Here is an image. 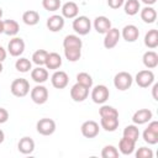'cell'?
I'll list each match as a JSON object with an SVG mask.
<instances>
[{"mask_svg": "<svg viewBox=\"0 0 158 158\" xmlns=\"http://www.w3.org/2000/svg\"><path fill=\"white\" fill-rule=\"evenodd\" d=\"M64 17L62 15H52L47 19V28L51 31V32H59L60 30H63L64 27Z\"/></svg>", "mask_w": 158, "mask_h": 158, "instance_id": "cell-14", "label": "cell"}, {"mask_svg": "<svg viewBox=\"0 0 158 158\" xmlns=\"http://www.w3.org/2000/svg\"><path fill=\"white\" fill-rule=\"evenodd\" d=\"M80 131H81V135L85 137V138H94L99 135V123L96 121H93V120H88L85 122L81 123V127H80Z\"/></svg>", "mask_w": 158, "mask_h": 158, "instance_id": "cell-9", "label": "cell"}, {"mask_svg": "<svg viewBox=\"0 0 158 158\" xmlns=\"http://www.w3.org/2000/svg\"><path fill=\"white\" fill-rule=\"evenodd\" d=\"M83 47V41L77 35H67L63 40V48H80Z\"/></svg>", "mask_w": 158, "mask_h": 158, "instance_id": "cell-27", "label": "cell"}, {"mask_svg": "<svg viewBox=\"0 0 158 158\" xmlns=\"http://www.w3.org/2000/svg\"><path fill=\"white\" fill-rule=\"evenodd\" d=\"M122 135H123V137H127V138L137 142L138 138H139V130H138V127L136 125H128V126H126L123 128Z\"/></svg>", "mask_w": 158, "mask_h": 158, "instance_id": "cell-32", "label": "cell"}, {"mask_svg": "<svg viewBox=\"0 0 158 158\" xmlns=\"http://www.w3.org/2000/svg\"><path fill=\"white\" fill-rule=\"evenodd\" d=\"M2 72V62H0V73Z\"/></svg>", "mask_w": 158, "mask_h": 158, "instance_id": "cell-48", "label": "cell"}, {"mask_svg": "<svg viewBox=\"0 0 158 158\" xmlns=\"http://www.w3.org/2000/svg\"><path fill=\"white\" fill-rule=\"evenodd\" d=\"M142 62L147 69H154L158 65V54L154 51H147L142 57Z\"/></svg>", "mask_w": 158, "mask_h": 158, "instance_id": "cell-24", "label": "cell"}, {"mask_svg": "<svg viewBox=\"0 0 158 158\" xmlns=\"http://www.w3.org/2000/svg\"><path fill=\"white\" fill-rule=\"evenodd\" d=\"M0 33H4V21L0 19Z\"/></svg>", "mask_w": 158, "mask_h": 158, "instance_id": "cell-46", "label": "cell"}, {"mask_svg": "<svg viewBox=\"0 0 158 158\" xmlns=\"http://www.w3.org/2000/svg\"><path fill=\"white\" fill-rule=\"evenodd\" d=\"M36 128H37V132L40 135H42V136H51L56 131V122L52 118L43 117V118L37 121Z\"/></svg>", "mask_w": 158, "mask_h": 158, "instance_id": "cell-5", "label": "cell"}, {"mask_svg": "<svg viewBox=\"0 0 158 158\" xmlns=\"http://www.w3.org/2000/svg\"><path fill=\"white\" fill-rule=\"evenodd\" d=\"M77 83L86 86V88H91L93 86V78L89 73H85V72H80L77 74Z\"/></svg>", "mask_w": 158, "mask_h": 158, "instance_id": "cell-35", "label": "cell"}, {"mask_svg": "<svg viewBox=\"0 0 158 158\" xmlns=\"http://www.w3.org/2000/svg\"><path fill=\"white\" fill-rule=\"evenodd\" d=\"M139 15L142 21L146 23H153L157 20V11L152 6H146L142 10H139Z\"/></svg>", "mask_w": 158, "mask_h": 158, "instance_id": "cell-26", "label": "cell"}, {"mask_svg": "<svg viewBox=\"0 0 158 158\" xmlns=\"http://www.w3.org/2000/svg\"><path fill=\"white\" fill-rule=\"evenodd\" d=\"M51 83L56 89H64L69 83V77L63 70H56L51 77Z\"/></svg>", "mask_w": 158, "mask_h": 158, "instance_id": "cell-13", "label": "cell"}, {"mask_svg": "<svg viewBox=\"0 0 158 158\" xmlns=\"http://www.w3.org/2000/svg\"><path fill=\"white\" fill-rule=\"evenodd\" d=\"M72 26H73V30L75 31V33H78L79 36H85L91 30V21L86 16H77L73 20Z\"/></svg>", "mask_w": 158, "mask_h": 158, "instance_id": "cell-2", "label": "cell"}, {"mask_svg": "<svg viewBox=\"0 0 158 158\" xmlns=\"http://www.w3.org/2000/svg\"><path fill=\"white\" fill-rule=\"evenodd\" d=\"M42 6L44 10L54 12L57 10H59V7L62 6L60 0H42Z\"/></svg>", "mask_w": 158, "mask_h": 158, "instance_id": "cell-38", "label": "cell"}, {"mask_svg": "<svg viewBox=\"0 0 158 158\" xmlns=\"http://www.w3.org/2000/svg\"><path fill=\"white\" fill-rule=\"evenodd\" d=\"M4 139H5V133H4V131L0 128V144L4 142Z\"/></svg>", "mask_w": 158, "mask_h": 158, "instance_id": "cell-45", "label": "cell"}, {"mask_svg": "<svg viewBox=\"0 0 158 158\" xmlns=\"http://www.w3.org/2000/svg\"><path fill=\"white\" fill-rule=\"evenodd\" d=\"M153 117V114L149 109H139L137 110L133 116H132V121L135 125H144L147 122H149Z\"/></svg>", "mask_w": 158, "mask_h": 158, "instance_id": "cell-15", "label": "cell"}, {"mask_svg": "<svg viewBox=\"0 0 158 158\" xmlns=\"http://www.w3.org/2000/svg\"><path fill=\"white\" fill-rule=\"evenodd\" d=\"M99 115H100V117H109V116L118 117V111H117L114 106L102 105V104H101V107L99 109Z\"/></svg>", "mask_w": 158, "mask_h": 158, "instance_id": "cell-36", "label": "cell"}, {"mask_svg": "<svg viewBox=\"0 0 158 158\" xmlns=\"http://www.w3.org/2000/svg\"><path fill=\"white\" fill-rule=\"evenodd\" d=\"M135 80H136V84L139 88H148V86H151L154 83V73L151 69L139 70L136 74Z\"/></svg>", "mask_w": 158, "mask_h": 158, "instance_id": "cell-7", "label": "cell"}, {"mask_svg": "<svg viewBox=\"0 0 158 158\" xmlns=\"http://www.w3.org/2000/svg\"><path fill=\"white\" fill-rule=\"evenodd\" d=\"M123 2H125V0H107L109 7H111V9H114V10L120 9V7L123 5Z\"/></svg>", "mask_w": 158, "mask_h": 158, "instance_id": "cell-40", "label": "cell"}, {"mask_svg": "<svg viewBox=\"0 0 158 158\" xmlns=\"http://www.w3.org/2000/svg\"><path fill=\"white\" fill-rule=\"evenodd\" d=\"M64 56L69 62H77L81 57L80 48H64Z\"/></svg>", "mask_w": 158, "mask_h": 158, "instance_id": "cell-34", "label": "cell"}, {"mask_svg": "<svg viewBox=\"0 0 158 158\" xmlns=\"http://www.w3.org/2000/svg\"><path fill=\"white\" fill-rule=\"evenodd\" d=\"M101 157L102 158H117L118 157V151L115 146L107 144L102 148L101 151Z\"/></svg>", "mask_w": 158, "mask_h": 158, "instance_id": "cell-37", "label": "cell"}, {"mask_svg": "<svg viewBox=\"0 0 158 158\" xmlns=\"http://www.w3.org/2000/svg\"><path fill=\"white\" fill-rule=\"evenodd\" d=\"M44 65H46L47 69L56 70V69L60 68V65H62V57L57 52H51L47 56V59H46Z\"/></svg>", "mask_w": 158, "mask_h": 158, "instance_id": "cell-22", "label": "cell"}, {"mask_svg": "<svg viewBox=\"0 0 158 158\" xmlns=\"http://www.w3.org/2000/svg\"><path fill=\"white\" fill-rule=\"evenodd\" d=\"M93 25H94L95 31L98 33H102V35H105L112 27L111 26V21L106 16H98V17H95Z\"/></svg>", "mask_w": 158, "mask_h": 158, "instance_id": "cell-18", "label": "cell"}, {"mask_svg": "<svg viewBox=\"0 0 158 158\" xmlns=\"http://www.w3.org/2000/svg\"><path fill=\"white\" fill-rule=\"evenodd\" d=\"M17 149L22 154H31L35 151V141L31 137H22L17 143Z\"/></svg>", "mask_w": 158, "mask_h": 158, "instance_id": "cell-19", "label": "cell"}, {"mask_svg": "<svg viewBox=\"0 0 158 158\" xmlns=\"http://www.w3.org/2000/svg\"><path fill=\"white\" fill-rule=\"evenodd\" d=\"M10 91L16 98H23L30 93V83L25 78H17L11 83Z\"/></svg>", "mask_w": 158, "mask_h": 158, "instance_id": "cell-1", "label": "cell"}, {"mask_svg": "<svg viewBox=\"0 0 158 158\" xmlns=\"http://www.w3.org/2000/svg\"><path fill=\"white\" fill-rule=\"evenodd\" d=\"M31 79L37 84H43L48 79V70L42 65H37L31 70Z\"/></svg>", "mask_w": 158, "mask_h": 158, "instance_id": "cell-20", "label": "cell"}, {"mask_svg": "<svg viewBox=\"0 0 158 158\" xmlns=\"http://www.w3.org/2000/svg\"><path fill=\"white\" fill-rule=\"evenodd\" d=\"M157 90H158V84H157V83H154V84H153V88H152V95H153V99H154V100H158Z\"/></svg>", "mask_w": 158, "mask_h": 158, "instance_id": "cell-43", "label": "cell"}, {"mask_svg": "<svg viewBox=\"0 0 158 158\" xmlns=\"http://www.w3.org/2000/svg\"><path fill=\"white\" fill-rule=\"evenodd\" d=\"M47 56H48V52L46 49H37L32 54V62L36 65H44L46 59H47Z\"/></svg>", "mask_w": 158, "mask_h": 158, "instance_id": "cell-33", "label": "cell"}, {"mask_svg": "<svg viewBox=\"0 0 158 158\" xmlns=\"http://www.w3.org/2000/svg\"><path fill=\"white\" fill-rule=\"evenodd\" d=\"M137 158H152L153 157V151L148 147H139L136 152Z\"/></svg>", "mask_w": 158, "mask_h": 158, "instance_id": "cell-39", "label": "cell"}, {"mask_svg": "<svg viewBox=\"0 0 158 158\" xmlns=\"http://www.w3.org/2000/svg\"><path fill=\"white\" fill-rule=\"evenodd\" d=\"M120 33L126 42H136L139 36V30L135 25H126Z\"/></svg>", "mask_w": 158, "mask_h": 158, "instance_id": "cell-16", "label": "cell"}, {"mask_svg": "<svg viewBox=\"0 0 158 158\" xmlns=\"http://www.w3.org/2000/svg\"><path fill=\"white\" fill-rule=\"evenodd\" d=\"M6 56H7L6 49H5L4 47H1V46H0V62H4V60L6 59Z\"/></svg>", "mask_w": 158, "mask_h": 158, "instance_id": "cell-42", "label": "cell"}, {"mask_svg": "<svg viewBox=\"0 0 158 158\" xmlns=\"http://www.w3.org/2000/svg\"><path fill=\"white\" fill-rule=\"evenodd\" d=\"M20 30L17 21L15 20H4V33L7 36H16Z\"/></svg>", "mask_w": 158, "mask_h": 158, "instance_id": "cell-30", "label": "cell"}, {"mask_svg": "<svg viewBox=\"0 0 158 158\" xmlns=\"http://www.w3.org/2000/svg\"><path fill=\"white\" fill-rule=\"evenodd\" d=\"M123 9H125V14L126 15L135 16L141 10V4H139L138 0H126L123 2Z\"/></svg>", "mask_w": 158, "mask_h": 158, "instance_id": "cell-29", "label": "cell"}, {"mask_svg": "<svg viewBox=\"0 0 158 158\" xmlns=\"http://www.w3.org/2000/svg\"><path fill=\"white\" fill-rule=\"evenodd\" d=\"M9 120V112L6 109L0 107V123H5Z\"/></svg>", "mask_w": 158, "mask_h": 158, "instance_id": "cell-41", "label": "cell"}, {"mask_svg": "<svg viewBox=\"0 0 158 158\" xmlns=\"http://www.w3.org/2000/svg\"><path fill=\"white\" fill-rule=\"evenodd\" d=\"M2 14H4V12H2V9H1V7H0V19H1V17H2Z\"/></svg>", "mask_w": 158, "mask_h": 158, "instance_id": "cell-47", "label": "cell"}, {"mask_svg": "<svg viewBox=\"0 0 158 158\" xmlns=\"http://www.w3.org/2000/svg\"><path fill=\"white\" fill-rule=\"evenodd\" d=\"M110 96V91L107 89L106 85H96L94 86V89L91 90V100L95 102V104H105L106 100L109 99Z\"/></svg>", "mask_w": 158, "mask_h": 158, "instance_id": "cell-8", "label": "cell"}, {"mask_svg": "<svg viewBox=\"0 0 158 158\" xmlns=\"http://www.w3.org/2000/svg\"><path fill=\"white\" fill-rule=\"evenodd\" d=\"M60 11L64 19H75L79 14V7L74 1H67L60 6Z\"/></svg>", "mask_w": 158, "mask_h": 158, "instance_id": "cell-17", "label": "cell"}, {"mask_svg": "<svg viewBox=\"0 0 158 158\" xmlns=\"http://www.w3.org/2000/svg\"><path fill=\"white\" fill-rule=\"evenodd\" d=\"M15 68L20 73H27L32 69V63H31L30 59H27L25 57H21L15 62Z\"/></svg>", "mask_w": 158, "mask_h": 158, "instance_id": "cell-31", "label": "cell"}, {"mask_svg": "<svg viewBox=\"0 0 158 158\" xmlns=\"http://www.w3.org/2000/svg\"><path fill=\"white\" fill-rule=\"evenodd\" d=\"M88 95H89V88H86L79 83H75L70 89V98L75 102L84 101L88 98Z\"/></svg>", "mask_w": 158, "mask_h": 158, "instance_id": "cell-12", "label": "cell"}, {"mask_svg": "<svg viewBox=\"0 0 158 158\" xmlns=\"http://www.w3.org/2000/svg\"><path fill=\"white\" fill-rule=\"evenodd\" d=\"M22 21L27 26H35L40 21V14L36 10H27L22 14Z\"/></svg>", "mask_w": 158, "mask_h": 158, "instance_id": "cell-28", "label": "cell"}, {"mask_svg": "<svg viewBox=\"0 0 158 158\" xmlns=\"http://www.w3.org/2000/svg\"><path fill=\"white\" fill-rule=\"evenodd\" d=\"M143 141L148 144L158 143V121H149L148 127L143 131Z\"/></svg>", "mask_w": 158, "mask_h": 158, "instance_id": "cell-6", "label": "cell"}, {"mask_svg": "<svg viewBox=\"0 0 158 158\" xmlns=\"http://www.w3.org/2000/svg\"><path fill=\"white\" fill-rule=\"evenodd\" d=\"M25 51V41L21 37H14L7 44V52L12 57H20Z\"/></svg>", "mask_w": 158, "mask_h": 158, "instance_id": "cell-11", "label": "cell"}, {"mask_svg": "<svg viewBox=\"0 0 158 158\" xmlns=\"http://www.w3.org/2000/svg\"><path fill=\"white\" fill-rule=\"evenodd\" d=\"M121 37V33L117 28L115 27H111L106 33H105V37H104V47L106 49H112L117 46L118 43V40Z\"/></svg>", "mask_w": 158, "mask_h": 158, "instance_id": "cell-10", "label": "cell"}, {"mask_svg": "<svg viewBox=\"0 0 158 158\" xmlns=\"http://www.w3.org/2000/svg\"><path fill=\"white\" fill-rule=\"evenodd\" d=\"M118 117H115V116H109V117H101L100 120V126L107 131V132H114L117 130L118 127Z\"/></svg>", "mask_w": 158, "mask_h": 158, "instance_id": "cell-23", "label": "cell"}, {"mask_svg": "<svg viewBox=\"0 0 158 158\" xmlns=\"http://www.w3.org/2000/svg\"><path fill=\"white\" fill-rule=\"evenodd\" d=\"M135 147H136V142L127 137H122L118 142V151L125 156L132 154L135 152Z\"/></svg>", "mask_w": 158, "mask_h": 158, "instance_id": "cell-21", "label": "cell"}, {"mask_svg": "<svg viewBox=\"0 0 158 158\" xmlns=\"http://www.w3.org/2000/svg\"><path fill=\"white\" fill-rule=\"evenodd\" d=\"M143 4H146V6H152L153 4L157 2V0H142Z\"/></svg>", "mask_w": 158, "mask_h": 158, "instance_id": "cell-44", "label": "cell"}, {"mask_svg": "<svg viewBox=\"0 0 158 158\" xmlns=\"http://www.w3.org/2000/svg\"><path fill=\"white\" fill-rule=\"evenodd\" d=\"M132 83H133V78L128 72H118L114 77V85L117 90L125 91L131 88Z\"/></svg>", "mask_w": 158, "mask_h": 158, "instance_id": "cell-3", "label": "cell"}, {"mask_svg": "<svg viewBox=\"0 0 158 158\" xmlns=\"http://www.w3.org/2000/svg\"><path fill=\"white\" fill-rule=\"evenodd\" d=\"M30 95H31V100L35 104L43 105L48 100V89L42 84H37L35 88L31 89Z\"/></svg>", "mask_w": 158, "mask_h": 158, "instance_id": "cell-4", "label": "cell"}, {"mask_svg": "<svg viewBox=\"0 0 158 158\" xmlns=\"http://www.w3.org/2000/svg\"><path fill=\"white\" fill-rule=\"evenodd\" d=\"M144 46L149 49L158 47V30L152 28L144 35Z\"/></svg>", "mask_w": 158, "mask_h": 158, "instance_id": "cell-25", "label": "cell"}]
</instances>
